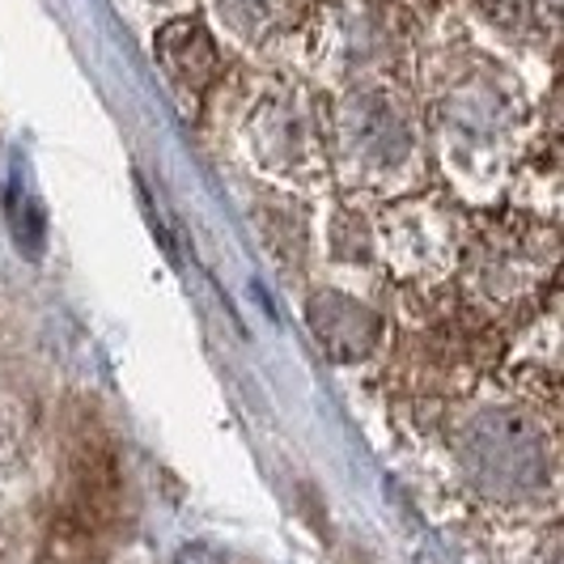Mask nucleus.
<instances>
[{
  "instance_id": "nucleus-1",
  "label": "nucleus",
  "mask_w": 564,
  "mask_h": 564,
  "mask_svg": "<svg viewBox=\"0 0 564 564\" xmlns=\"http://www.w3.org/2000/svg\"><path fill=\"white\" fill-rule=\"evenodd\" d=\"M311 332L332 361H361L378 344V314L344 293H318L311 302Z\"/></svg>"
},
{
  "instance_id": "nucleus-2",
  "label": "nucleus",
  "mask_w": 564,
  "mask_h": 564,
  "mask_svg": "<svg viewBox=\"0 0 564 564\" xmlns=\"http://www.w3.org/2000/svg\"><path fill=\"white\" fill-rule=\"evenodd\" d=\"M158 52H162V64L170 68V77L178 85H187V89H199L217 68V52H213L208 34L196 22H174V26L162 30Z\"/></svg>"
},
{
  "instance_id": "nucleus-3",
  "label": "nucleus",
  "mask_w": 564,
  "mask_h": 564,
  "mask_svg": "<svg viewBox=\"0 0 564 564\" xmlns=\"http://www.w3.org/2000/svg\"><path fill=\"white\" fill-rule=\"evenodd\" d=\"M174 564H221V556H217V552H208V547H183Z\"/></svg>"
}]
</instances>
